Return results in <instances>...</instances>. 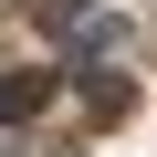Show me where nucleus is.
Returning a JSON list of instances; mask_svg holds the SVG:
<instances>
[{
    "label": "nucleus",
    "instance_id": "obj_1",
    "mask_svg": "<svg viewBox=\"0 0 157 157\" xmlns=\"http://www.w3.org/2000/svg\"><path fill=\"white\" fill-rule=\"evenodd\" d=\"M52 105V73H0V126H32Z\"/></svg>",
    "mask_w": 157,
    "mask_h": 157
}]
</instances>
